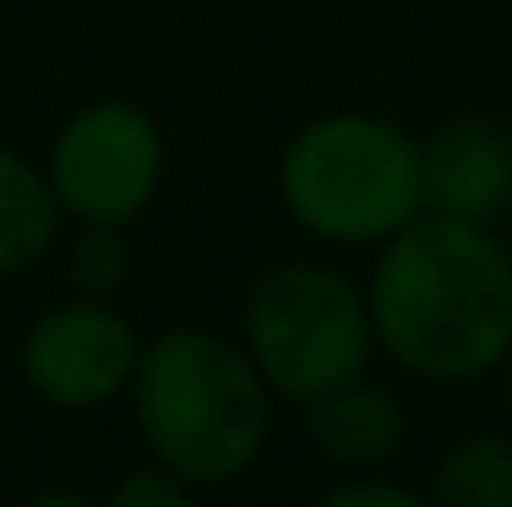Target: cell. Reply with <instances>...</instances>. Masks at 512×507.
I'll return each mask as SVG.
<instances>
[{
    "instance_id": "6da1fadb",
    "label": "cell",
    "mask_w": 512,
    "mask_h": 507,
    "mask_svg": "<svg viewBox=\"0 0 512 507\" xmlns=\"http://www.w3.org/2000/svg\"><path fill=\"white\" fill-rule=\"evenodd\" d=\"M376 355L431 388H469L512 349V257L491 224L414 213L371 257Z\"/></svg>"
},
{
    "instance_id": "7a4b0ae2",
    "label": "cell",
    "mask_w": 512,
    "mask_h": 507,
    "mask_svg": "<svg viewBox=\"0 0 512 507\" xmlns=\"http://www.w3.org/2000/svg\"><path fill=\"white\" fill-rule=\"evenodd\" d=\"M126 398L142 453L180 475L191 491L246 480L267 453L278 404L240 333L229 338L197 322L164 328L142 344Z\"/></svg>"
},
{
    "instance_id": "3957f363",
    "label": "cell",
    "mask_w": 512,
    "mask_h": 507,
    "mask_svg": "<svg viewBox=\"0 0 512 507\" xmlns=\"http://www.w3.org/2000/svg\"><path fill=\"white\" fill-rule=\"evenodd\" d=\"M278 208L322 246H382L420 197V137L376 110L311 115L278 153Z\"/></svg>"
},
{
    "instance_id": "277c9868",
    "label": "cell",
    "mask_w": 512,
    "mask_h": 507,
    "mask_svg": "<svg viewBox=\"0 0 512 507\" xmlns=\"http://www.w3.org/2000/svg\"><path fill=\"white\" fill-rule=\"evenodd\" d=\"M240 344L278 404L300 409L306 398L371 371L376 328L365 284L338 273L333 262H278L246 289Z\"/></svg>"
},
{
    "instance_id": "5b68a950",
    "label": "cell",
    "mask_w": 512,
    "mask_h": 507,
    "mask_svg": "<svg viewBox=\"0 0 512 507\" xmlns=\"http://www.w3.org/2000/svg\"><path fill=\"white\" fill-rule=\"evenodd\" d=\"M44 175L66 224H137L169 175V142L148 104L88 99L55 126Z\"/></svg>"
},
{
    "instance_id": "8992f818",
    "label": "cell",
    "mask_w": 512,
    "mask_h": 507,
    "mask_svg": "<svg viewBox=\"0 0 512 507\" xmlns=\"http://www.w3.org/2000/svg\"><path fill=\"white\" fill-rule=\"evenodd\" d=\"M142 344L148 338L115 300L66 295L22 328L17 377L39 404L88 415V409H104L131 393Z\"/></svg>"
},
{
    "instance_id": "52a82bcc",
    "label": "cell",
    "mask_w": 512,
    "mask_h": 507,
    "mask_svg": "<svg viewBox=\"0 0 512 507\" xmlns=\"http://www.w3.org/2000/svg\"><path fill=\"white\" fill-rule=\"evenodd\" d=\"M425 213L469 224L512 219V126L496 115H453L420 137Z\"/></svg>"
},
{
    "instance_id": "ba28073f",
    "label": "cell",
    "mask_w": 512,
    "mask_h": 507,
    "mask_svg": "<svg viewBox=\"0 0 512 507\" xmlns=\"http://www.w3.org/2000/svg\"><path fill=\"white\" fill-rule=\"evenodd\" d=\"M300 426H306L311 448L322 453V464L338 469V475H349V469H393L398 453L409 448L404 398L387 382H376L371 371L306 398Z\"/></svg>"
},
{
    "instance_id": "9c48e42d",
    "label": "cell",
    "mask_w": 512,
    "mask_h": 507,
    "mask_svg": "<svg viewBox=\"0 0 512 507\" xmlns=\"http://www.w3.org/2000/svg\"><path fill=\"white\" fill-rule=\"evenodd\" d=\"M66 213L44 175V159H28L11 142H0V279L39 268L60 246Z\"/></svg>"
},
{
    "instance_id": "30bf717a",
    "label": "cell",
    "mask_w": 512,
    "mask_h": 507,
    "mask_svg": "<svg viewBox=\"0 0 512 507\" xmlns=\"http://www.w3.org/2000/svg\"><path fill=\"white\" fill-rule=\"evenodd\" d=\"M431 497L442 507H512V437L469 431L436 458Z\"/></svg>"
},
{
    "instance_id": "8fae6325",
    "label": "cell",
    "mask_w": 512,
    "mask_h": 507,
    "mask_svg": "<svg viewBox=\"0 0 512 507\" xmlns=\"http://www.w3.org/2000/svg\"><path fill=\"white\" fill-rule=\"evenodd\" d=\"M60 268H66L71 295L115 300L131 279L126 224H71V240L60 246Z\"/></svg>"
},
{
    "instance_id": "7c38bea8",
    "label": "cell",
    "mask_w": 512,
    "mask_h": 507,
    "mask_svg": "<svg viewBox=\"0 0 512 507\" xmlns=\"http://www.w3.org/2000/svg\"><path fill=\"white\" fill-rule=\"evenodd\" d=\"M322 502L327 507H420L425 491L393 480L387 469H349V475H338L333 486H327Z\"/></svg>"
},
{
    "instance_id": "4fadbf2b",
    "label": "cell",
    "mask_w": 512,
    "mask_h": 507,
    "mask_svg": "<svg viewBox=\"0 0 512 507\" xmlns=\"http://www.w3.org/2000/svg\"><path fill=\"white\" fill-rule=\"evenodd\" d=\"M191 497H197V491L180 475H169L164 464H153V458L142 469H131L120 486H109V502L115 507H191Z\"/></svg>"
},
{
    "instance_id": "5bb4252c",
    "label": "cell",
    "mask_w": 512,
    "mask_h": 507,
    "mask_svg": "<svg viewBox=\"0 0 512 507\" xmlns=\"http://www.w3.org/2000/svg\"><path fill=\"white\" fill-rule=\"evenodd\" d=\"M491 377H496V404H502V415L512 420V349L502 355V366H496Z\"/></svg>"
},
{
    "instance_id": "9a60e30c",
    "label": "cell",
    "mask_w": 512,
    "mask_h": 507,
    "mask_svg": "<svg viewBox=\"0 0 512 507\" xmlns=\"http://www.w3.org/2000/svg\"><path fill=\"white\" fill-rule=\"evenodd\" d=\"M507 257H512V229H507Z\"/></svg>"
}]
</instances>
